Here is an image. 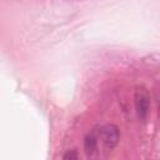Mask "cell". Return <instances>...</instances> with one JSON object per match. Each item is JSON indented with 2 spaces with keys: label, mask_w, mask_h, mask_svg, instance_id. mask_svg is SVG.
<instances>
[{
  "label": "cell",
  "mask_w": 160,
  "mask_h": 160,
  "mask_svg": "<svg viewBox=\"0 0 160 160\" xmlns=\"http://www.w3.org/2000/svg\"><path fill=\"white\" fill-rule=\"evenodd\" d=\"M99 136H100L102 144H104L106 148L112 149V148L119 142L120 131H119V128H118L116 125L108 124V125H104V126L100 129Z\"/></svg>",
  "instance_id": "2"
},
{
  "label": "cell",
  "mask_w": 160,
  "mask_h": 160,
  "mask_svg": "<svg viewBox=\"0 0 160 160\" xmlns=\"http://www.w3.org/2000/svg\"><path fill=\"white\" fill-rule=\"evenodd\" d=\"M160 91V90H159ZM159 112H160V98H159Z\"/></svg>",
  "instance_id": "5"
},
{
  "label": "cell",
  "mask_w": 160,
  "mask_h": 160,
  "mask_svg": "<svg viewBox=\"0 0 160 160\" xmlns=\"http://www.w3.org/2000/svg\"><path fill=\"white\" fill-rule=\"evenodd\" d=\"M134 104H135L138 118L140 120H145L149 114V109H150V96L145 88L142 86L136 88L135 95H134Z\"/></svg>",
  "instance_id": "1"
},
{
  "label": "cell",
  "mask_w": 160,
  "mask_h": 160,
  "mask_svg": "<svg viewBox=\"0 0 160 160\" xmlns=\"http://www.w3.org/2000/svg\"><path fill=\"white\" fill-rule=\"evenodd\" d=\"M84 149L88 155H92L98 149V140L94 134H88L84 140Z\"/></svg>",
  "instance_id": "3"
},
{
  "label": "cell",
  "mask_w": 160,
  "mask_h": 160,
  "mask_svg": "<svg viewBox=\"0 0 160 160\" xmlns=\"http://www.w3.org/2000/svg\"><path fill=\"white\" fill-rule=\"evenodd\" d=\"M64 159H65V160H69V159H70V160H71V159H74V160H75V159H78V154H76V151H75V150L68 151V152L64 155Z\"/></svg>",
  "instance_id": "4"
}]
</instances>
